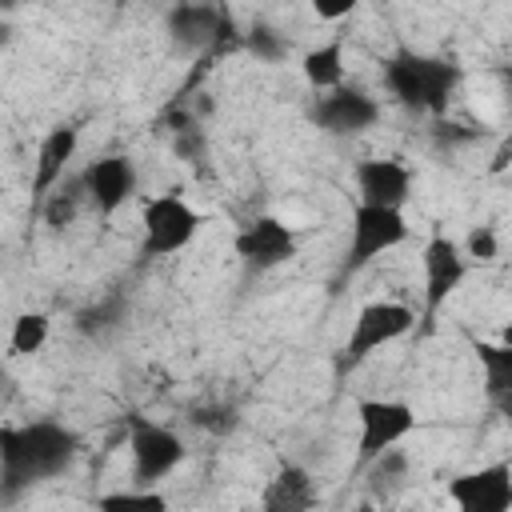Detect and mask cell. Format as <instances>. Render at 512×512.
<instances>
[{
  "label": "cell",
  "instance_id": "cell-1",
  "mask_svg": "<svg viewBox=\"0 0 512 512\" xmlns=\"http://www.w3.org/2000/svg\"><path fill=\"white\" fill-rule=\"evenodd\" d=\"M80 452V436L56 420H28L0 428V496L16 500L32 484L64 476Z\"/></svg>",
  "mask_w": 512,
  "mask_h": 512
},
{
  "label": "cell",
  "instance_id": "cell-2",
  "mask_svg": "<svg viewBox=\"0 0 512 512\" xmlns=\"http://www.w3.org/2000/svg\"><path fill=\"white\" fill-rule=\"evenodd\" d=\"M384 88L396 96V104L428 116H444L448 100L460 84V64L444 56H424V52H396L380 68Z\"/></svg>",
  "mask_w": 512,
  "mask_h": 512
},
{
  "label": "cell",
  "instance_id": "cell-3",
  "mask_svg": "<svg viewBox=\"0 0 512 512\" xmlns=\"http://www.w3.org/2000/svg\"><path fill=\"white\" fill-rule=\"evenodd\" d=\"M412 328H416V312L408 304H400V300H368L356 312L352 328H348V340H344V348L336 356V368L340 372L360 368L368 356H376L380 348L404 340Z\"/></svg>",
  "mask_w": 512,
  "mask_h": 512
},
{
  "label": "cell",
  "instance_id": "cell-4",
  "mask_svg": "<svg viewBox=\"0 0 512 512\" xmlns=\"http://www.w3.org/2000/svg\"><path fill=\"white\" fill-rule=\"evenodd\" d=\"M408 240V220L404 208H380V204H356L348 220V248L340 260V272L352 276L368 268L376 256L400 248Z\"/></svg>",
  "mask_w": 512,
  "mask_h": 512
},
{
  "label": "cell",
  "instance_id": "cell-5",
  "mask_svg": "<svg viewBox=\"0 0 512 512\" xmlns=\"http://www.w3.org/2000/svg\"><path fill=\"white\" fill-rule=\"evenodd\" d=\"M356 424H360V436H356V468H368L380 452L396 448L400 440L412 436L416 428V408L408 400H392V396H364L356 400Z\"/></svg>",
  "mask_w": 512,
  "mask_h": 512
},
{
  "label": "cell",
  "instance_id": "cell-6",
  "mask_svg": "<svg viewBox=\"0 0 512 512\" xmlns=\"http://www.w3.org/2000/svg\"><path fill=\"white\" fill-rule=\"evenodd\" d=\"M140 224H144V244H140V252H144L148 260H160V256L184 252V248L196 240L204 216H200L184 196L164 192V196H152V200L144 204V220H140Z\"/></svg>",
  "mask_w": 512,
  "mask_h": 512
},
{
  "label": "cell",
  "instance_id": "cell-7",
  "mask_svg": "<svg viewBox=\"0 0 512 512\" xmlns=\"http://www.w3.org/2000/svg\"><path fill=\"white\" fill-rule=\"evenodd\" d=\"M420 272H424V324L432 328L436 312L456 296V288L464 284L468 276V256L464 248L444 236V232H432L424 240V252H420Z\"/></svg>",
  "mask_w": 512,
  "mask_h": 512
},
{
  "label": "cell",
  "instance_id": "cell-8",
  "mask_svg": "<svg viewBox=\"0 0 512 512\" xmlns=\"http://www.w3.org/2000/svg\"><path fill=\"white\" fill-rule=\"evenodd\" d=\"M128 456H132V480L136 484H160L164 476H172L184 460V440L156 420L136 416L128 428Z\"/></svg>",
  "mask_w": 512,
  "mask_h": 512
},
{
  "label": "cell",
  "instance_id": "cell-9",
  "mask_svg": "<svg viewBox=\"0 0 512 512\" xmlns=\"http://www.w3.org/2000/svg\"><path fill=\"white\" fill-rule=\"evenodd\" d=\"M76 180H80L84 204H88L96 216H104V220H112V216L136 196V184H140L136 164H132L128 156H120V152H108V156L88 160Z\"/></svg>",
  "mask_w": 512,
  "mask_h": 512
},
{
  "label": "cell",
  "instance_id": "cell-10",
  "mask_svg": "<svg viewBox=\"0 0 512 512\" xmlns=\"http://www.w3.org/2000/svg\"><path fill=\"white\" fill-rule=\"evenodd\" d=\"M232 252L240 256L244 268L252 272H272L280 264H288L300 252V236L292 232V224H284L280 216H252L236 236H232Z\"/></svg>",
  "mask_w": 512,
  "mask_h": 512
},
{
  "label": "cell",
  "instance_id": "cell-11",
  "mask_svg": "<svg viewBox=\"0 0 512 512\" xmlns=\"http://www.w3.org/2000/svg\"><path fill=\"white\" fill-rule=\"evenodd\" d=\"M168 40L184 52H204L216 48L232 36V16L228 8L212 4V0H180L176 8H168Z\"/></svg>",
  "mask_w": 512,
  "mask_h": 512
},
{
  "label": "cell",
  "instance_id": "cell-12",
  "mask_svg": "<svg viewBox=\"0 0 512 512\" xmlns=\"http://www.w3.org/2000/svg\"><path fill=\"white\" fill-rule=\"evenodd\" d=\"M448 500L460 512H512V464L496 460L448 480Z\"/></svg>",
  "mask_w": 512,
  "mask_h": 512
},
{
  "label": "cell",
  "instance_id": "cell-13",
  "mask_svg": "<svg viewBox=\"0 0 512 512\" xmlns=\"http://www.w3.org/2000/svg\"><path fill=\"white\" fill-rule=\"evenodd\" d=\"M312 120L328 136H360L380 120V104L360 88L336 84V88L320 92V100L312 108Z\"/></svg>",
  "mask_w": 512,
  "mask_h": 512
},
{
  "label": "cell",
  "instance_id": "cell-14",
  "mask_svg": "<svg viewBox=\"0 0 512 512\" xmlns=\"http://www.w3.org/2000/svg\"><path fill=\"white\" fill-rule=\"evenodd\" d=\"M352 184H356V204L404 208L412 192V172L400 160H356Z\"/></svg>",
  "mask_w": 512,
  "mask_h": 512
},
{
  "label": "cell",
  "instance_id": "cell-15",
  "mask_svg": "<svg viewBox=\"0 0 512 512\" xmlns=\"http://www.w3.org/2000/svg\"><path fill=\"white\" fill-rule=\"evenodd\" d=\"M76 148H80V124H56V128L44 132V140L36 148V160H32V204L36 208L64 180L68 164L76 160Z\"/></svg>",
  "mask_w": 512,
  "mask_h": 512
},
{
  "label": "cell",
  "instance_id": "cell-16",
  "mask_svg": "<svg viewBox=\"0 0 512 512\" xmlns=\"http://www.w3.org/2000/svg\"><path fill=\"white\" fill-rule=\"evenodd\" d=\"M320 504V492H316V480L304 464H280L272 472V480L264 484L260 492V508L264 512H308Z\"/></svg>",
  "mask_w": 512,
  "mask_h": 512
},
{
  "label": "cell",
  "instance_id": "cell-17",
  "mask_svg": "<svg viewBox=\"0 0 512 512\" xmlns=\"http://www.w3.org/2000/svg\"><path fill=\"white\" fill-rule=\"evenodd\" d=\"M480 368H484V396L496 412H512V344H492L480 340L476 344Z\"/></svg>",
  "mask_w": 512,
  "mask_h": 512
},
{
  "label": "cell",
  "instance_id": "cell-18",
  "mask_svg": "<svg viewBox=\"0 0 512 512\" xmlns=\"http://www.w3.org/2000/svg\"><path fill=\"white\" fill-rule=\"evenodd\" d=\"M300 72H304L308 88H316V92L344 84V40H324V44L308 48L300 60Z\"/></svg>",
  "mask_w": 512,
  "mask_h": 512
},
{
  "label": "cell",
  "instance_id": "cell-19",
  "mask_svg": "<svg viewBox=\"0 0 512 512\" xmlns=\"http://www.w3.org/2000/svg\"><path fill=\"white\" fill-rule=\"evenodd\" d=\"M48 336H52L48 312H20L12 320V332H8V352L12 356H36V352H44Z\"/></svg>",
  "mask_w": 512,
  "mask_h": 512
},
{
  "label": "cell",
  "instance_id": "cell-20",
  "mask_svg": "<svg viewBox=\"0 0 512 512\" xmlns=\"http://www.w3.org/2000/svg\"><path fill=\"white\" fill-rule=\"evenodd\" d=\"M80 204H84L80 180H68V184L60 180V184L40 200V216H44V224H48V228H64V224H72V220H76Z\"/></svg>",
  "mask_w": 512,
  "mask_h": 512
},
{
  "label": "cell",
  "instance_id": "cell-21",
  "mask_svg": "<svg viewBox=\"0 0 512 512\" xmlns=\"http://www.w3.org/2000/svg\"><path fill=\"white\" fill-rule=\"evenodd\" d=\"M96 508H104V512H164L168 500H164V492H156L148 484H136V488L96 496Z\"/></svg>",
  "mask_w": 512,
  "mask_h": 512
},
{
  "label": "cell",
  "instance_id": "cell-22",
  "mask_svg": "<svg viewBox=\"0 0 512 512\" xmlns=\"http://www.w3.org/2000/svg\"><path fill=\"white\" fill-rule=\"evenodd\" d=\"M244 48H248L260 64H280L284 52H288V40H284L272 24H252V28L244 32Z\"/></svg>",
  "mask_w": 512,
  "mask_h": 512
},
{
  "label": "cell",
  "instance_id": "cell-23",
  "mask_svg": "<svg viewBox=\"0 0 512 512\" xmlns=\"http://www.w3.org/2000/svg\"><path fill=\"white\" fill-rule=\"evenodd\" d=\"M120 316H124V300H120V296H104L100 304H88V308L76 316V328L88 332V336H100V332H108L112 324H120Z\"/></svg>",
  "mask_w": 512,
  "mask_h": 512
},
{
  "label": "cell",
  "instance_id": "cell-24",
  "mask_svg": "<svg viewBox=\"0 0 512 512\" xmlns=\"http://www.w3.org/2000/svg\"><path fill=\"white\" fill-rule=\"evenodd\" d=\"M460 248H464V256H468V260L488 264V260H496V256H500V236H496V228H492V224H480V228H472V232H468V240H464Z\"/></svg>",
  "mask_w": 512,
  "mask_h": 512
},
{
  "label": "cell",
  "instance_id": "cell-25",
  "mask_svg": "<svg viewBox=\"0 0 512 512\" xmlns=\"http://www.w3.org/2000/svg\"><path fill=\"white\" fill-rule=\"evenodd\" d=\"M192 420H196L200 428H212V432H232V428H236V412H232V408H212V412H208V408H196Z\"/></svg>",
  "mask_w": 512,
  "mask_h": 512
},
{
  "label": "cell",
  "instance_id": "cell-26",
  "mask_svg": "<svg viewBox=\"0 0 512 512\" xmlns=\"http://www.w3.org/2000/svg\"><path fill=\"white\" fill-rule=\"evenodd\" d=\"M308 4H312V16H320V20H344L356 12L360 0H308Z\"/></svg>",
  "mask_w": 512,
  "mask_h": 512
},
{
  "label": "cell",
  "instance_id": "cell-27",
  "mask_svg": "<svg viewBox=\"0 0 512 512\" xmlns=\"http://www.w3.org/2000/svg\"><path fill=\"white\" fill-rule=\"evenodd\" d=\"M12 4H16V0H0V12H8V8H12Z\"/></svg>",
  "mask_w": 512,
  "mask_h": 512
}]
</instances>
